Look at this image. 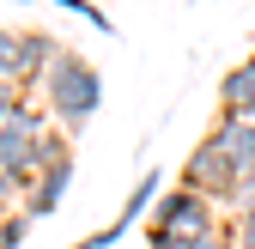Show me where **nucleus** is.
I'll use <instances>...</instances> for the list:
<instances>
[{
    "label": "nucleus",
    "mask_w": 255,
    "mask_h": 249,
    "mask_svg": "<svg viewBox=\"0 0 255 249\" xmlns=\"http://www.w3.org/2000/svg\"><path fill=\"white\" fill-rule=\"evenodd\" d=\"M24 237H30V219L24 213H6L0 219V249H24Z\"/></svg>",
    "instance_id": "obj_13"
},
{
    "label": "nucleus",
    "mask_w": 255,
    "mask_h": 249,
    "mask_svg": "<svg viewBox=\"0 0 255 249\" xmlns=\"http://www.w3.org/2000/svg\"><path fill=\"white\" fill-rule=\"evenodd\" d=\"M146 231H158V237H213V231H225V219H219V201H207V195L176 182L170 195H158Z\"/></svg>",
    "instance_id": "obj_3"
},
{
    "label": "nucleus",
    "mask_w": 255,
    "mask_h": 249,
    "mask_svg": "<svg viewBox=\"0 0 255 249\" xmlns=\"http://www.w3.org/2000/svg\"><path fill=\"white\" fill-rule=\"evenodd\" d=\"M225 237H231V249H255V207L231 213V219H225Z\"/></svg>",
    "instance_id": "obj_11"
},
{
    "label": "nucleus",
    "mask_w": 255,
    "mask_h": 249,
    "mask_svg": "<svg viewBox=\"0 0 255 249\" xmlns=\"http://www.w3.org/2000/svg\"><path fill=\"white\" fill-rule=\"evenodd\" d=\"M49 128L55 122H49L43 104H18V116L0 128V176H12L18 189H30L37 182V146H43Z\"/></svg>",
    "instance_id": "obj_2"
},
{
    "label": "nucleus",
    "mask_w": 255,
    "mask_h": 249,
    "mask_svg": "<svg viewBox=\"0 0 255 249\" xmlns=\"http://www.w3.org/2000/svg\"><path fill=\"white\" fill-rule=\"evenodd\" d=\"M18 104H24V91H18V85H0V128L18 116Z\"/></svg>",
    "instance_id": "obj_16"
},
{
    "label": "nucleus",
    "mask_w": 255,
    "mask_h": 249,
    "mask_svg": "<svg viewBox=\"0 0 255 249\" xmlns=\"http://www.w3.org/2000/svg\"><path fill=\"white\" fill-rule=\"evenodd\" d=\"M213 134L225 140V152H231V170H237V182H255V122L219 116V122H213Z\"/></svg>",
    "instance_id": "obj_7"
},
{
    "label": "nucleus",
    "mask_w": 255,
    "mask_h": 249,
    "mask_svg": "<svg viewBox=\"0 0 255 249\" xmlns=\"http://www.w3.org/2000/svg\"><path fill=\"white\" fill-rule=\"evenodd\" d=\"M55 6H67V12H79V18H85L91 30H110V18H104L98 6H91V0H55Z\"/></svg>",
    "instance_id": "obj_15"
},
{
    "label": "nucleus",
    "mask_w": 255,
    "mask_h": 249,
    "mask_svg": "<svg viewBox=\"0 0 255 249\" xmlns=\"http://www.w3.org/2000/svg\"><path fill=\"white\" fill-rule=\"evenodd\" d=\"M98 104H104V73L91 67L85 55H73V49H61V61L49 67V79H43V110H49V122L61 134H79L91 116H98Z\"/></svg>",
    "instance_id": "obj_1"
},
{
    "label": "nucleus",
    "mask_w": 255,
    "mask_h": 249,
    "mask_svg": "<svg viewBox=\"0 0 255 249\" xmlns=\"http://www.w3.org/2000/svg\"><path fill=\"white\" fill-rule=\"evenodd\" d=\"M158 189H164V176H158V170H146V176L134 182V195H128V207L116 213V225H134V219H146V213L158 207Z\"/></svg>",
    "instance_id": "obj_9"
},
{
    "label": "nucleus",
    "mask_w": 255,
    "mask_h": 249,
    "mask_svg": "<svg viewBox=\"0 0 255 249\" xmlns=\"http://www.w3.org/2000/svg\"><path fill=\"white\" fill-rule=\"evenodd\" d=\"M122 237H128V225H104V231H91V237H85V243H73V249H116Z\"/></svg>",
    "instance_id": "obj_14"
},
{
    "label": "nucleus",
    "mask_w": 255,
    "mask_h": 249,
    "mask_svg": "<svg viewBox=\"0 0 255 249\" xmlns=\"http://www.w3.org/2000/svg\"><path fill=\"white\" fill-rule=\"evenodd\" d=\"M219 116H237V122H255V55H243L237 67L219 79Z\"/></svg>",
    "instance_id": "obj_6"
},
{
    "label": "nucleus",
    "mask_w": 255,
    "mask_h": 249,
    "mask_svg": "<svg viewBox=\"0 0 255 249\" xmlns=\"http://www.w3.org/2000/svg\"><path fill=\"white\" fill-rule=\"evenodd\" d=\"M61 61V43L49 37V30H18V91H43V79H49V67Z\"/></svg>",
    "instance_id": "obj_5"
},
{
    "label": "nucleus",
    "mask_w": 255,
    "mask_h": 249,
    "mask_svg": "<svg viewBox=\"0 0 255 249\" xmlns=\"http://www.w3.org/2000/svg\"><path fill=\"white\" fill-rule=\"evenodd\" d=\"M67 182H73V158H67V164H49V170L24 189V219H49V213L61 207V195H67Z\"/></svg>",
    "instance_id": "obj_8"
},
{
    "label": "nucleus",
    "mask_w": 255,
    "mask_h": 249,
    "mask_svg": "<svg viewBox=\"0 0 255 249\" xmlns=\"http://www.w3.org/2000/svg\"><path fill=\"white\" fill-rule=\"evenodd\" d=\"M18 79V30H0V85Z\"/></svg>",
    "instance_id": "obj_12"
},
{
    "label": "nucleus",
    "mask_w": 255,
    "mask_h": 249,
    "mask_svg": "<svg viewBox=\"0 0 255 249\" xmlns=\"http://www.w3.org/2000/svg\"><path fill=\"white\" fill-rule=\"evenodd\" d=\"M182 189H195V195H207V201H225L231 189H237V170H231V152H225V140H219L213 128H207V140L188 152V164H182Z\"/></svg>",
    "instance_id": "obj_4"
},
{
    "label": "nucleus",
    "mask_w": 255,
    "mask_h": 249,
    "mask_svg": "<svg viewBox=\"0 0 255 249\" xmlns=\"http://www.w3.org/2000/svg\"><path fill=\"white\" fill-rule=\"evenodd\" d=\"M146 243L152 249H231L225 231H213V237H158V231H146Z\"/></svg>",
    "instance_id": "obj_10"
},
{
    "label": "nucleus",
    "mask_w": 255,
    "mask_h": 249,
    "mask_svg": "<svg viewBox=\"0 0 255 249\" xmlns=\"http://www.w3.org/2000/svg\"><path fill=\"white\" fill-rule=\"evenodd\" d=\"M12 195H24V189H18L12 176H0V219H6V213H12Z\"/></svg>",
    "instance_id": "obj_17"
}]
</instances>
